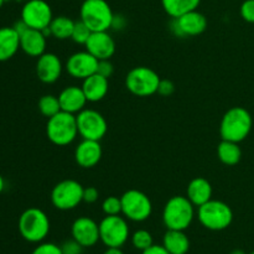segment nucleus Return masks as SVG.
Returning <instances> with one entry per match:
<instances>
[{"label": "nucleus", "mask_w": 254, "mask_h": 254, "mask_svg": "<svg viewBox=\"0 0 254 254\" xmlns=\"http://www.w3.org/2000/svg\"><path fill=\"white\" fill-rule=\"evenodd\" d=\"M201 225L210 231H223L233 222V211L230 205L220 200H210L197 210Z\"/></svg>", "instance_id": "6"}, {"label": "nucleus", "mask_w": 254, "mask_h": 254, "mask_svg": "<svg viewBox=\"0 0 254 254\" xmlns=\"http://www.w3.org/2000/svg\"><path fill=\"white\" fill-rule=\"evenodd\" d=\"M240 14L245 21L254 24V0H245L241 4Z\"/></svg>", "instance_id": "32"}, {"label": "nucleus", "mask_w": 254, "mask_h": 254, "mask_svg": "<svg viewBox=\"0 0 254 254\" xmlns=\"http://www.w3.org/2000/svg\"><path fill=\"white\" fill-rule=\"evenodd\" d=\"M141 254H170L169 251L164 247L163 245H153L149 248H146L145 251H143Z\"/></svg>", "instance_id": "38"}, {"label": "nucleus", "mask_w": 254, "mask_h": 254, "mask_svg": "<svg viewBox=\"0 0 254 254\" xmlns=\"http://www.w3.org/2000/svg\"><path fill=\"white\" fill-rule=\"evenodd\" d=\"M201 0H161L164 11L173 19L183 16L188 12L197 10Z\"/></svg>", "instance_id": "26"}, {"label": "nucleus", "mask_w": 254, "mask_h": 254, "mask_svg": "<svg viewBox=\"0 0 254 254\" xmlns=\"http://www.w3.org/2000/svg\"><path fill=\"white\" fill-rule=\"evenodd\" d=\"M131 245L135 250L138 251H145L150 246L154 245L153 236L149 231L146 230H138L131 235Z\"/></svg>", "instance_id": "29"}, {"label": "nucleus", "mask_w": 254, "mask_h": 254, "mask_svg": "<svg viewBox=\"0 0 254 254\" xmlns=\"http://www.w3.org/2000/svg\"><path fill=\"white\" fill-rule=\"evenodd\" d=\"M79 17L92 32L108 31L113 26L114 12L107 0H84Z\"/></svg>", "instance_id": "4"}, {"label": "nucleus", "mask_w": 254, "mask_h": 254, "mask_svg": "<svg viewBox=\"0 0 254 254\" xmlns=\"http://www.w3.org/2000/svg\"><path fill=\"white\" fill-rule=\"evenodd\" d=\"M160 77L150 67L138 66L131 68L126 76V87L136 97H150L158 93Z\"/></svg>", "instance_id": "7"}, {"label": "nucleus", "mask_w": 254, "mask_h": 254, "mask_svg": "<svg viewBox=\"0 0 254 254\" xmlns=\"http://www.w3.org/2000/svg\"><path fill=\"white\" fill-rule=\"evenodd\" d=\"M4 189H5V180H4V178H2L1 174H0V193L4 191Z\"/></svg>", "instance_id": "40"}, {"label": "nucleus", "mask_w": 254, "mask_h": 254, "mask_svg": "<svg viewBox=\"0 0 254 254\" xmlns=\"http://www.w3.org/2000/svg\"><path fill=\"white\" fill-rule=\"evenodd\" d=\"M74 24H76V21H73L71 17L64 16V15H61V16H54L51 24L47 27L49 35L57 40L71 39Z\"/></svg>", "instance_id": "27"}, {"label": "nucleus", "mask_w": 254, "mask_h": 254, "mask_svg": "<svg viewBox=\"0 0 254 254\" xmlns=\"http://www.w3.org/2000/svg\"><path fill=\"white\" fill-rule=\"evenodd\" d=\"M91 34L92 31L88 29V26H87L83 21L79 20V21H76V24H74L71 40L78 45H86V42L88 41Z\"/></svg>", "instance_id": "30"}, {"label": "nucleus", "mask_w": 254, "mask_h": 254, "mask_svg": "<svg viewBox=\"0 0 254 254\" xmlns=\"http://www.w3.org/2000/svg\"><path fill=\"white\" fill-rule=\"evenodd\" d=\"M98 60L88 51L74 52L67 59L64 68L67 73L76 79H86L87 77L97 73Z\"/></svg>", "instance_id": "14"}, {"label": "nucleus", "mask_w": 254, "mask_h": 254, "mask_svg": "<svg viewBox=\"0 0 254 254\" xmlns=\"http://www.w3.org/2000/svg\"><path fill=\"white\" fill-rule=\"evenodd\" d=\"M71 235L74 241L83 248L93 247L101 241L99 237V223L91 217H78L71 226Z\"/></svg>", "instance_id": "15"}, {"label": "nucleus", "mask_w": 254, "mask_h": 254, "mask_svg": "<svg viewBox=\"0 0 254 254\" xmlns=\"http://www.w3.org/2000/svg\"><path fill=\"white\" fill-rule=\"evenodd\" d=\"M212 185L205 178H195L190 181L186 190V196L195 207H200L207 201L212 200Z\"/></svg>", "instance_id": "23"}, {"label": "nucleus", "mask_w": 254, "mask_h": 254, "mask_svg": "<svg viewBox=\"0 0 254 254\" xmlns=\"http://www.w3.org/2000/svg\"><path fill=\"white\" fill-rule=\"evenodd\" d=\"M195 218V206L188 196H173L163 210V222L168 230L185 231Z\"/></svg>", "instance_id": "2"}, {"label": "nucleus", "mask_w": 254, "mask_h": 254, "mask_svg": "<svg viewBox=\"0 0 254 254\" xmlns=\"http://www.w3.org/2000/svg\"><path fill=\"white\" fill-rule=\"evenodd\" d=\"M175 92V84L170 79H160L158 87V94L161 97H170Z\"/></svg>", "instance_id": "35"}, {"label": "nucleus", "mask_w": 254, "mask_h": 254, "mask_svg": "<svg viewBox=\"0 0 254 254\" xmlns=\"http://www.w3.org/2000/svg\"><path fill=\"white\" fill-rule=\"evenodd\" d=\"M37 108L39 112L47 119L51 117L56 116L59 112H61V104H60L59 96H54V94H45L39 99L37 103Z\"/></svg>", "instance_id": "28"}, {"label": "nucleus", "mask_w": 254, "mask_h": 254, "mask_svg": "<svg viewBox=\"0 0 254 254\" xmlns=\"http://www.w3.org/2000/svg\"><path fill=\"white\" fill-rule=\"evenodd\" d=\"M102 156H103V150L98 140L82 139L74 150V160L77 165L83 169H92L98 165Z\"/></svg>", "instance_id": "18"}, {"label": "nucleus", "mask_w": 254, "mask_h": 254, "mask_svg": "<svg viewBox=\"0 0 254 254\" xmlns=\"http://www.w3.org/2000/svg\"><path fill=\"white\" fill-rule=\"evenodd\" d=\"M64 72V64L59 56L52 52H45L37 57L36 76L42 83L52 84L57 82Z\"/></svg>", "instance_id": "16"}, {"label": "nucleus", "mask_w": 254, "mask_h": 254, "mask_svg": "<svg viewBox=\"0 0 254 254\" xmlns=\"http://www.w3.org/2000/svg\"><path fill=\"white\" fill-rule=\"evenodd\" d=\"M84 47L98 61L111 60V57L116 54V41L108 31L92 32Z\"/></svg>", "instance_id": "17"}, {"label": "nucleus", "mask_w": 254, "mask_h": 254, "mask_svg": "<svg viewBox=\"0 0 254 254\" xmlns=\"http://www.w3.org/2000/svg\"><path fill=\"white\" fill-rule=\"evenodd\" d=\"M102 211L106 216H117L122 213V200L117 196H108L102 202Z\"/></svg>", "instance_id": "31"}, {"label": "nucleus", "mask_w": 254, "mask_h": 254, "mask_svg": "<svg viewBox=\"0 0 254 254\" xmlns=\"http://www.w3.org/2000/svg\"><path fill=\"white\" fill-rule=\"evenodd\" d=\"M121 200L122 215L127 220L133 222H143L148 220L153 213V203L143 191L131 189L121 196Z\"/></svg>", "instance_id": "9"}, {"label": "nucleus", "mask_w": 254, "mask_h": 254, "mask_svg": "<svg viewBox=\"0 0 254 254\" xmlns=\"http://www.w3.org/2000/svg\"><path fill=\"white\" fill-rule=\"evenodd\" d=\"M46 135L49 140L57 146L72 144L78 136L76 116L61 111L56 116L49 118L46 124Z\"/></svg>", "instance_id": "5"}, {"label": "nucleus", "mask_w": 254, "mask_h": 254, "mask_svg": "<svg viewBox=\"0 0 254 254\" xmlns=\"http://www.w3.org/2000/svg\"><path fill=\"white\" fill-rule=\"evenodd\" d=\"M4 2H5V0H0V9H1V7H2Z\"/></svg>", "instance_id": "42"}, {"label": "nucleus", "mask_w": 254, "mask_h": 254, "mask_svg": "<svg viewBox=\"0 0 254 254\" xmlns=\"http://www.w3.org/2000/svg\"><path fill=\"white\" fill-rule=\"evenodd\" d=\"M31 254H62V251L61 247L55 243L41 242L32 251Z\"/></svg>", "instance_id": "33"}, {"label": "nucleus", "mask_w": 254, "mask_h": 254, "mask_svg": "<svg viewBox=\"0 0 254 254\" xmlns=\"http://www.w3.org/2000/svg\"><path fill=\"white\" fill-rule=\"evenodd\" d=\"M103 254H124L121 248H107V251Z\"/></svg>", "instance_id": "39"}, {"label": "nucleus", "mask_w": 254, "mask_h": 254, "mask_svg": "<svg viewBox=\"0 0 254 254\" xmlns=\"http://www.w3.org/2000/svg\"><path fill=\"white\" fill-rule=\"evenodd\" d=\"M47 36L44 31L27 27L20 34V50L27 56L40 57L46 52Z\"/></svg>", "instance_id": "19"}, {"label": "nucleus", "mask_w": 254, "mask_h": 254, "mask_svg": "<svg viewBox=\"0 0 254 254\" xmlns=\"http://www.w3.org/2000/svg\"><path fill=\"white\" fill-rule=\"evenodd\" d=\"M49 216L37 207L26 208L17 221L19 233L30 243H41L50 233Z\"/></svg>", "instance_id": "3"}, {"label": "nucleus", "mask_w": 254, "mask_h": 254, "mask_svg": "<svg viewBox=\"0 0 254 254\" xmlns=\"http://www.w3.org/2000/svg\"><path fill=\"white\" fill-rule=\"evenodd\" d=\"M97 73L109 79V77H112V74L114 73V66L111 60H101V61H98Z\"/></svg>", "instance_id": "36"}, {"label": "nucleus", "mask_w": 254, "mask_h": 254, "mask_svg": "<svg viewBox=\"0 0 254 254\" xmlns=\"http://www.w3.org/2000/svg\"><path fill=\"white\" fill-rule=\"evenodd\" d=\"M217 158L226 166L237 165L242 159V149H241L240 143L221 140L217 146Z\"/></svg>", "instance_id": "25"}, {"label": "nucleus", "mask_w": 254, "mask_h": 254, "mask_svg": "<svg viewBox=\"0 0 254 254\" xmlns=\"http://www.w3.org/2000/svg\"><path fill=\"white\" fill-rule=\"evenodd\" d=\"M59 101L61 104V111L74 116L83 111L88 102L82 91V87L78 86H68L62 89L59 94Z\"/></svg>", "instance_id": "20"}, {"label": "nucleus", "mask_w": 254, "mask_h": 254, "mask_svg": "<svg viewBox=\"0 0 254 254\" xmlns=\"http://www.w3.org/2000/svg\"><path fill=\"white\" fill-rule=\"evenodd\" d=\"M250 254H254V251H253V252H251V253H250Z\"/></svg>", "instance_id": "43"}, {"label": "nucleus", "mask_w": 254, "mask_h": 254, "mask_svg": "<svg viewBox=\"0 0 254 254\" xmlns=\"http://www.w3.org/2000/svg\"><path fill=\"white\" fill-rule=\"evenodd\" d=\"M230 254H247L243 250H233Z\"/></svg>", "instance_id": "41"}, {"label": "nucleus", "mask_w": 254, "mask_h": 254, "mask_svg": "<svg viewBox=\"0 0 254 254\" xmlns=\"http://www.w3.org/2000/svg\"><path fill=\"white\" fill-rule=\"evenodd\" d=\"M20 50V35L14 26L0 27V62L11 60Z\"/></svg>", "instance_id": "22"}, {"label": "nucleus", "mask_w": 254, "mask_h": 254, "mask_svg": "<svg viewBox=\"0 0 254 254\" xmlns=\"http://www.w3.org/2000/svg\"><path fill=\"white\" fill-rule=\"evenodd\" d=\"M99 198V191L98 189L94 186H89V188H84L83 190V202L86 203H94L97 202Z\"/></svg>", "instance_id": "37"}, {"label": "nucleus", "mask_w": 254, "mask_h": 254, "mask_svg": "<svg viewBox=\"0 0 254 254\" xmlns=\"http://www.w3.org/2000/svg\"><path fill=\"white\" fill-rule=\"evenodd\" d=\"M54 12L45 0H29L21 9V20L31 29L44 31L50 26Z\"/></svg>", "instance_id": "12"}, {"label": "nucleus", "mask_w": 254, "mask_h": 254, "mask_svg": "<svg viewBox=\"0 0 254 254\" xmlns=\"http://www.w3.org/2000/svg\"><path fill=\"white\" fill-rule=\"evenodd\" d=\"M76 119L78 135H81L82 139L101 141L108 130V124L103 114L94 109L84 108L76 114Z\"/></svg>", "instance_id": "11"}, {"label": "nucleus", "mask_w": 254, "mask_h": 254, "mask_svg": "<svg viewBox=\"0 0 254 254\" xmlns=\"http://www.w3.org/2000/svg\"><path fill=\"white\" fill-rule=\"evenodd\" d=\"M253 118L243 107H232L223 114L220 123V135L222 140L241 143L252 131Z\"/></svg>", "instance_id": "1"}, {"label": "nucleus", "mask_w": 254, "mask_h": 254, "mask_svg": "<svg viewBox=\"0 0 254 254\" xmlns=\"http://www.w3.org/2000/svg\"><path fill=\"white\" fill-rule=\"evenodd\" d=\"M84 188L78 181L67 179L57 183L51 191V203L60 211H69L83 202Z\"/></svg>", "instance_id": "8"}, {"label": "nucleus", "mask_w": 254, "mask_h": 254, "mask_svg": "<svg viewBox=\"0 0 254 254\" xmlns=\"http://www.w3.org/2000/svg\"><path fill=\"white\" fill-rule=\"evenodd\" d=\"M163 246L170 254H188L190 251V240L185 231L168 230L163 237Z\"/></svg>", "instance_id": "24"}, {"label": "nucleus", "mask_w": 254, "mask_h": 254, "mask_svg": "<svg viewBox=\"0 0 254 254\" xmlns=\"http://www.w3.org/2000/svg\"><path fill=\"white\" fill-rule=\"evenodd\" d=\"M81 87L87 101L96 103V102L102 101L108 93V78L98 73H94L92 76L87 77L86 79H83Z\"/></svg>", "instance_id": "21"}, {"label": "nucleus", "mask_w": 254, "mask_h": 254, "mask_svg": "<svg viewBox=\"0 0 254 254\" xmlns=\"http://www.w3.org/2000/svg\"><path fill=\"white\" fill-rule=\"evenodd\" d=\"M60 247H61L62 254H82L83 252V247L73 238L64 241Z\"/></svg>", "instance_id": "34"}, {"label": "nucleus", "mask_w": 254, "mask_h": 254, "mask_svg": "<svg viewBox=\"0 0 254 254\" xmlns=\"http://www.w3.org/2000/svg\"><path fill=\"white\" fill-rule=\"evenodd\" d=\"M207 29V17L198 10L173 19L171 31L179 37H192L203 34Z\"/></svg>", "instance_id": "13"}, {"label": "nucleus", "mask_w": 254, "mask_h": 254, "mask_svg": "<svg viewBox=\"0 0 254 254\" xmlns=\"http://www.w3.org/2000/svg\"><path fill=\"white\" fill-rule=\"evenodd\" d=\"M126 220L121 215L106 216L99 222V237L107 248H122L126 245L130 236Z\"/></svg>", "instance_id": "10"}]
</instances>
